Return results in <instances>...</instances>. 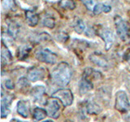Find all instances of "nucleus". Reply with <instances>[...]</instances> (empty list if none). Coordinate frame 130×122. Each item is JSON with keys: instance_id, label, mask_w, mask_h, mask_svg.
Masks as SVG:
<instances>
[{"instance_id": "f257e3e1", "label": "nucleus", "mask_w": 130, "mask_h": 122, "mask_svg": "<svg viewBox=\"0 0 130 122\" xmlns=\"http://www.w3.org/2000/svg\"><path fill=\"white\" fill-rule=\"evenodd\" d=\"M72 77V69L66 62H61L51 72L53 81L59 86H66L69 84Z\"/></svg>"}, {"instance_id": "f03ea898", "label": "nucleus", "mask_w": 130, "mask_h": 122, "mask_svg": "<svg viewBox=\"0 0 130 122\" xmlns=\"http://www.w3.org/2000/svg\"><path fill=\"white\" fill-rule=\"evenodd\" d=\"M114 22H115V26L116 29V34L121 41H127L129 37V29L128 27L127 23L125 20L121 17V16L116 15L114 18Z\"/></svg>"}, {"instance_id": "7ed1b4c3", "label": "nucleus", "mask_w": 130, "mask_h": 122, "mask_svg": "<svg viewBox=\"0 0 130 122\" xmlns=\"http://www.w3.org/2000/svg\"><path fill=\"white\" fill-rule=\"evenodd\" d=\"M35 57L41 62L49 64H55L58 61L57 55L47 48H41L35 52Z\"/></svg>"}, {"instance_id": "20e7f679", "label": "nucleus", "mask_w": 130, "mask_h": 122, "mask_svg": "<svg viewBox=\"0 0 130 122\" xmlns=\"http://www.w3.org/2000/svg\"><path fill=\"white\" fill-rule=\"evenodd\" d=\"M115 108L121 113H127L130 111V103L124 91L120 90L116 93Z\"/></svg>"}, {"instance_id": "39448f33", "label": "nucleus", "mask_w": 130, "mask_h": 122, "mask_svg": "<svg viewBox=\"0 0 130 122\" xmlns=\"http://www.w3.org/2000/svg\"><path fill=\"white\" fill-rule=\"evenodd\" d=\"M53 98L58 99L64 107H68L73 103V95L72 91L68 89H58L52 95Z\"/></svg>"}, {"instance_id": "423d86ee", "label": "nucleus", "mask_w": 130, "mask_h": 122, "mask_svg": "<svg viewBox=\"0 0 130 122\" xmlns=\"http://www.w3.org/2000/svg\"><path fill=\"white\" fill-rule=\"evenodd\" d=\"M46 110L49 116L57 119L59 116L61 111V104L58 99L52 97V99H48L46 103Z\"/></svg>"}, {"instance_id": "0eeeda50", "label": "nucleus", "mask_w": 130, "mask_h": 122, "mask_svg": "<svg viewBox=\"0 0 130 122\" xmlns=\"http://www.w3.org/2000/svg\"><path fill=\"white\" fill-rule=\"evenodd\" d=\"M98 35L103 39L105 44L106 50L108 51L112 47V45L115 42V37L111 30L108 29L107 28H101L98 29Z\"/></svg>"}, {"instance_id": "6e6552de", "label": "nucleus", "mask_w": 130, "mask_h": 122, "mask_svg": "<svg viewBox=\"0 0 130 122\" xmlns=\"http://www.w3.org/2000/svg\"><path fill=\"white\" fill-rule=\"evenodd\" d=\"M46 70L42 67H31L27 71V77L30 81H42L46 77Z\"/></svg>"}, {"instance_id": "1a4fd4ad", "label": "nucleus", "mask_w": 130, "mask_h": 122, "mask_svg": "<svg viewBox=\"0 0 130 122\" xmlns=\"http://www.w3.org/2000/svg\"><path fill=\"white\" fill-rule=\"evenodd\" d=\"M13 99V96L11 95H4L2 92L1 98V117L6 118L10 113V106Z\"/></svg>"}, {"instance_id": "9d476101", "label": "nucleus", "mask_w": 130, "mask_h": 122, "mask_svg": "<svg viewBox=\"0 0 130 122\" xmlns=\"http://www.w3.org/2000/svg\"><path fill=\"white\" fill-rule=\"evenodd\" d=\"M89 60L93 62L94 64L102 68H107L108 67V61L107 58L101 53L94 52L89 56Z\"/></svg>"}, {"instance_id": "9b49d317", "label": "nucleus", "mask_w": 130, "mask_h": 122, "mask_svg": "<svg viewBox=\"0 0 130 122\" xmlns=\"http://www.w3.org/2000/svg\"><path fill=\"white\" fill-rule=\"evenodd\" d=\"M46 88L42 85H36L31 89L30 95L34 100L37 103H42L44 99V95L46 94Z\"/></svg>"}, {"instance_id": "f8f14e48", "label": "nucleus", "mask_w": 130, "mask_h": 122, "mask_svg": "<svg viewBox=\"0 0 130 122\" xmlns=\"http://www.w3.org/2000/svg\"><path fill=\"white\" fill-rule=\"evenodd\" d=\"M25 20L29 26L35 27L38 24L39 16L34 10H26L25 11Z\"/></svg>"}, {"instance_id": "ddd939ff", "label": "nucleus", "mask_w": 130, "mask_h": 122, "mask_svg": "<svg viewBox=\"0 0 130 122\" xmlns=\"http://www.w3.org/2000/svg\"><path fill=\"white\" fill-rule=\"evenodd\" d=\"M12 61V55L10 51L8 50L7 46L4 45V42H2V49H1V63L2 66L4 67L11 63Z\"/></svg>"}, {"instance_id": "4468645a", "label": "nucleus", "mask_w": 130, "mask_h": 122, "mask_svg": "<svg viewBox=\"0 0 130 122\" xmlns=\"http://www.w3.org/2000/svg\"><path fill=\"white\" fill-rule=\"evenodd\" d=\"M83 77H85V79L89 80V81L93 82V81H97L102 78V74L101 72L95 71L94 69L88 68L84 71Z\"/></svg>"}, {"instance_id": "2eb2a0df", "label": "nucleus", "mask_w": 130, "mask_h": 122, "mask_svg": "<svg viewBox=\"0 0 130 122\" xmlns=\"http://www.w3.org/2000/svg\"><path fill=\"white\" fill-rule=\"evenodd\" d=\"M17 112L24 118H27L29 116V105L28 102L20 100L17 103Z\"/></svg>"}, {"instance_id": "dca6fc26", "label": "nucleus", "mask_w": 130, "mask_h": 122, "mask_svg": "<svg viewBox=\"0 0 130 122\" xmlns=\"http://www.w3.org/2000/svg\"><path fill=\"white\" fill-rule=\"evenodd\" d=\"M93 89V82L89 81V80L85 79V77H82L80 84H79V91L81 95H84V94H86L89 90H91Z\"/></svg>"}, {"instance_id": "f3484780", "label": "nucleus", "mask_w": 130, "mask_h": 122, "mask_svg": "<svg viewBox=\"0 0 130 122\" xmlns=\"http://www.w3.org/2000/svg\"><path fill=\"white\" fill-rule=\"evenodd\" d=\"M111 11V6H108L107 4H104V3H97L95 7H93V13L98 16V15H100L101 13H108Z\"/></svg>"}, {"instance_id": "a211bd4d", "label": "nucleus", "mask_w": 130, "mask_h": 122, "mask_svg": "<svg viewBox=\"0 0 130 122\" xmlns=\"http://www.w3.org/2000/svg\"><path fill=\"white\" fill-rule=\"evenodd\" d=\"M47 112L46 110L42 109L41 108H36L34 110V113H32V120L34 122H38L39 120H42L46 117Z\"/></svg>"}, {"instance_id": "6ab92c4d", "label": "nucleus", "mask_w": 130, "mask_h": 122, "mask_svg": "<svg viewBox=\"0 0 130 122\" xmlns=\"http://www.w3.org/2000/svg\"><path fill=\"white\" fill-rule=\"evenodd\" d=\"M19 32H20V26L17 23L15 22V21H11L8 24L7 34L11 37V38H15L16 37H17Z\"/></svg>"}, {"instance_id": "aec40b11", "label": "nucleus", "mask_w": 130, "mask_h": 122, "mask_svg": "<svg viewBox=\"0 0 130 122\" xmlns=\"http://www.w3.org/2000/svg\"><path fill=\"white\" fill-rule=\"evenodd\" d=\"M31 51V47L28 45H24V46L19 47L18 49V58L20 60H24V59H26L28 56V54Z\"/></svg>"}, {"instance_id": "412c9836", "label": "nucleus", "mask_w": 130, "mask_h": 122, "mask_svg": "<svg viewBox=\"0 0 130 122\" xmlns=\"http://www.w3.org/2000/svg\"><path fill=\"white\" fill-rule=\"evenodd\" d=\"M42 24L45 27L49 28H53L55 25V20L53 16L46 15V16H44V17L42 20Z\"/></svg>"}, {"instance_id": "4be33fe9", "label": "nucleus", "mask_w": 130, "mask_h": 122, "mask_svg": "<svg viewBox=\"0 0 130 122\" xmlns=\"http://www.w3.org/2000/svg\"><path fill=\"white\" fill-rule=\"evenodd\" d=\"M73 27H74L75 32L78 34H83V33H85V31H86V29H87L84 21L80 20V19L76 20V21L74 23Z\"/></svg>"}, {"instance_id": "5701e85b", "label": "nucleus", "mask_w": 130, "mask_h": 122, "mask_svg": "<svg viewBox=\"0 0 130 122\" xmlns=\"http://www.w3.org/2000/svg\"><path fill=\"white\" fill-rule=\"evenodd\" d=\"M59 6L63 9L74 10L76 4L73 0H59Z\"/></svg>"}, {"instance_id": "b1692460", "label": "nucleus", "mask_w": 130, "mask_h": 122, "mask_svg": "<svg viewBox=\"0 0 130 122\" xmlns=\"http://www.w3.org/2000/svg\"><path fill=\"white\" fill-rule=\"evenodd\" d=\"M86 110L89 114H99L102 109L99 105L93 102H89L86 106Z\"/></svg>"}, {"instance_id": "393cba45", "label": "nucleus", "mask_w": 130, "mask_h": 122, "mask_svg": "<svg viewBox=\"0 0 130 122\" xmlns=\"http://www.w3.org/2000/svg\"><path fill=\"white\" fill-rule=\"evenodd\" d=\"M2 6L4 10H13L15 7V0H2Z\"/></svg>"}, {"instance_id": "a878e982", "label": "nucleus", "mask_w": 130, "mask_h": 122, "mask_svg": "<svg viewBox=\"0 0 130 122\" xmlns=\"http://www.w3.org/2000/svg\"><path fill=\"white\" fill-rule=\"evenodd\" d=\"M51 36L49 35L47 33H42V34H40L38 35H37V37L34 38V41L36 42H46V41H49L51 40Z\"/></svg>"}, {"instance_id": "bb28decb", "label": "nucleus", "mask_w": 130, "mask_h": 122, "mask_svg": "<svg viewBox=\"0 0 130 122\" xmlns=\"http://www.w3.org/2000/svg\"><path fill=\"white\" fill-rule=\"evenodd\" d=\"M80 1L85 4V6L87 7L88 10L93 11V7H94L96 5L95 0H80Z\"/></svg>"}, {"instance_id": "cd10ccee", "label": "nucleus", "mask_w": 130, "mask_h": 122, "mask_svg": "<svg viewBox=\"0 0 130 122\" xmlns=\"http://www.w3.org/2000/svg\"><path fill=\"white\" fill-rule=\"evenodd\" d=\"M56 38H57V40H59V42H64L68 39V35L67 33L60 32V33H59L58 35H56Z\"/></svg>"}, {"instance_id": "c85d7f7f", "label": "nucleus", "mask_w": 130, "mask_h": 122, "mask_svg": "<svg viewBox=\"0 0 130 122\" xmlns=\"http://www.w3.org/2000/svg\"><path fill=\"white\" fill-rule=\"evenodd\" d=\"M27 79L25 78V77H22V78H20L18 81V85L21 88H24V87H26L28 85V83L27 82Z\"/></svg>"}, {"instance_id": "c756f323", "label": "nucleus", "mask_w": 130, "mask_h": 122, "mask_svg": "<svg viewBox=\"0 0 130 122\" xmlns=\"http://www.w3.org/2000/svg\"><path fill=\"white\" fill-rule=\"evenodd\" d=\"M5 86L7 89H14V83L12 82L11 80H7L5 81Z\"/></svg>"}, {"instance_id": "7c9ffc66", "label": "nucleus", "mask_w": 130, "mask_h": 122, "mask_svg": "<svg viewBox=\"0 0 130 122\" xmlns=\"http://www.w3.org/2000/svg\"><path fill=\"white\" fill-rule=\"evenodd\" d=\"M126 85H127V88L130 93V77H128L127 78V81H126Z\"/></svg>"}, {"instance_id": "2f4dec72", "label": "nucleus", "mask_w": 130, "mask_h": 122, "mask_svg": "<svg viewBox=\"0 0 130 122\" xmlns=\"http://www.w3.org/2000/svg\"><path fill=\"white\" fill-rule=\"evenodd\" d=\"M11 122H22V121H20V120H16V119H12V120H11Z\"/></svg>"}, {"instance_id": "473e14b6", "label": "nucleus", "mask_w": 130, "mask_h": 122, "mask_svg": "<svg viewBox=\"0 0 130 122\" xmlns=\"http://www.w3.org/2000/svg\"><path fill=\"white\" fill-rule=\"evenodd\" d=\"M64 122H72V120H67L66 121H64Z\"/></svg>"}, {"instance_id": "72a5a7b5", "label": "nucleus", "mask_w": 130, "mask_h": 122, "mask_svg": "<svg viewBox=\"0 0 130 122\" xmlns=\"http://www.w3.org/2000/svg\"><path fill=\"white\" fill-rule=\"evenodd\" d=\"M43 122H53L52 120H46V121H43Z\"/></svg>"}, {"instance_id": "f704fd0d", "label": "nucleus", "mask_w": 130, "mask_h": 122, "mask_svg": "<svg viewBox=\"0 0 130 122\" xmlns=\"http://www.w3.org/2000/svg\"><path fill=\"white\" fill-rule=\"evenodd\" d=\"M50 1H52V0H50Z\"/></svg>"}, {"instance_id": "c9c22d12", "label": "nucleus", "mask_w": 130, "mask_h": 122, "mask_svg": "<svg viewBox=\"0 0 130 122\" xmlns=\"http://www.w3.org/2000/svg\"><path fill=\"white\" fill-rule=\"evenodd\" d=\"M129 66H130V64H129Z\"/></svg>"}]
</instances>
